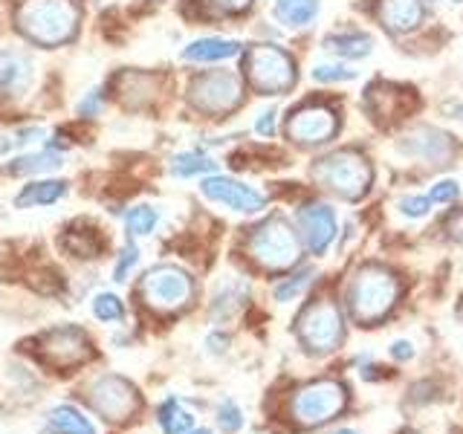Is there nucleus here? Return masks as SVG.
<instances>
[{
	"label": "nucleus",
	"instance_id": "nucleus-29",
	"mask_svg": "<svg viewBox=\"0 0 463 434\" xmlns=\"http://www.w3.org/2000/svg\"><path fill=\"white\" fill-rule=\"evenodd\" d=\"M313 275H316L313 269H298L296 275H289V278H284L281 284H275V289H272L275 301H293L296 296H301L304 289L310 287Z\"/></svg>",
	"mask_w": 463,
	"mask_h": 434
},
{
	"label": "nucleus",
	"instance_id": "nucleus-3",
	"mask_svg": "<svg viewBox=\"0 0 463 434\" xmlns=\"http://www.w3.org/2000/svg\"><path fill=\"white\" fill-rule=\"evenodd\" d=\"M313 177L325 188H330L333 194H339L345 200H359L368 194V188L373 183V168L362 151L342 148L318 159L313 165Z\"/></svg>",
	"mask_w": 463,
	"mask_h": 434
},
{
	"label": "nucleus",
	"instance_id": "nucleus-19",
	"mask_svg": "<svg viewBox=\"0 0 463 434\" xmlns=\"http://www.w3.org/2000/svg\"><path fill=\"white\" fill-rule=\"evenodd\" d=\"M29 79H33V67L24 52H0V93H21L29 87Z\"/></svg>",
	"mask_w": 463,
	"mask_h": 434
},
{
	"label": "nucleus",
	"instance_id": "nucleus-30",
	"mask_svg": "<svg viewBox=\"0 0 463 434\" xmlns=\"http://www.w3.org/2000/svg\"><path fill=\"white\" fill-rule=\"evenodd\" d=\"M359 76V70L347 67V64H316L313 67V79L322 84H342V81H354Z\"/></svg>",
	"mask_w": 463,
	"mask_h": 434
},
{
	"label": "nucleus",
	"instance_id": "nucleus-11",
	"mask_svg": "<svg viewBox=\"0 0 463 434\" xmlns=\"http://www.w3.org/2000/svg\"><path fill=\"white\" fill-rule=\"evenodd\" d=\"M35 344H38L35 347L38 359L55 371L79 368L93 356V344H90V339H87V333L79 327H70V325L47 330Z\"/></svg>",
	"mask_w": 463,
	"mask_h": 434
},
{
	"label": "nucleus",
	"instance_id": "nucleus-33",
	"mask_svg": "<svg viewBox=\"0 0 463 434\" xmlns=\"http://www.w3.org/2000/svg\"><path fill=\"white\" fill-rule=\"evenodd\" d=\"M397 209L417 221V217H426L431 212V197H423V194H409V197H400L397 200Z\"/></svg>",
	"mask_w": 463,
	"mask_h": 434
},
{
	"label": "nucleus",
	"instance_id": "nucleus-6",
	"mask_svg": "<svg viewBox=\"0 0 463 434\" xmlns=\"http://www.w3.org/2000/svg\"><path fill=\"white\" fill-rule=\"evenodd\" d=\"M246 76H250L255 93L279 96L296 87V64L281 47L272 43H258L246 52Z\"/></svg>",
	"mask_w": 463,
	"mask_h": 434
},
{
	"label": "nucleus",
	"instance_id": "nucleus-42",
	"mask_svg": "<svg viewBox=\"0 0 463 434\" xmlns=\"http://www.w3.org/2000/svg\"><path fill=\"white\" fill-rule=\"evenodd\" d=\"M185 434H212V431H206V429H197V431H185Z\"/></svg>",
	"mask_w": 463,
	"mask_h": 434
},
{
	"label": "nucleus",
	"instance_id": "nucleus-35",
	"mask_svg": "<svg viewBox=\"0 0 463 434\" xmlns=\"http://www.w3.org/2000/svg\"><path fill=\"white\" fill-rule=\"evenodd\" d=\"M431 203H455L458 197H460V183L458 180H438L431 185Z\"/></svg>",
	"mask_w": 463,
	"mask_h": 434
},
{
	"label": "nucleus",
	"instance_id": "nucleus-15",
	"mask_svg": "<svg viewBox=\"0 0 463 434\" xmlns=\"http://www.w3.org/2000/svg\"><path fill=\"white\" fill-rule=\"evenodd\" d=\"M298 226L307 250L313 255H325L327 246L336 238V214L325 203H307L298 209Z\"/></svg>",
	"mask_w": 463,
	"mask_h": 434
},
{
	"label": "nucleus",
	"instance_id": "nucleus-16",
	"mask_svg": "<svg viewBox=\"0 0 463 434\" xmlns=\"http://www.w3.org/2000/svg\"><path fill=\"white\" fill-rule=\"evenodd\" d=\"M365 108L368 113L373 116V119H402L405 113H411L417 108V96L411 90H405V87H397V84H373L368 96H365Z\"/></svg>",
	"mask_w": 463,
	"mask_h": 434
},
{
	"label": "nucleus",
	"instance_id": "nucleus-32",
	"mask_svg": "<svg viewBox=\"0 0 463 434\" xmlns=\"http://www.w3.org/2000/svg\"><path fill=\"white\" fill-rule=\"evenodd\" d=\"M217 426L226 434H235L238 429H243V411L232 400H223L221 409H217Z\"/></svg>",
	"mask_w": 463,
	"mask_h": 434
},
{
	"label": "nucleus",
	"instance_id": "nucleus-20",
	"mask_svg": "<svg viewBox=\"0 0 463 434\" xmlns=\"http://www.w3.org/2000/svg\"><path fill=\"white\" fill-rule=\"evenodd\" d=\"M41 434H96V429L90 420L72 409V405H55L50 411L47 429Z\"/></svg>",
	"mask_w": 463,
	"mask_h": 434
},
{
	"label": "nucleus",
	"instance_id": "nucleus-38",
	"mask_svg": "<svg viewBox=\"0 0 463 434\" xmlns=\"http://www.w3.org/2000/svg\"><path fill=\"white\" fill-rule=\"evenodd\" d=\"M99 110H101V90H90V93H87V99L79 105V113L81 116H93Z\"/></svg>",
	"mask_w": 463,
	"mask_h": 434
},
{
	"label": "nucleus",
	"instance_id": "nucleus-21",
	"mask_svg": "<svg viewBox=\"0 0 463 434\" xmlns=\"http://www.w3.org/2000/svg\"><path fill=\"white\" fill-rule=\"evenodd\" d=\"M325 50L339 55V58H368L371 50H373V38L365 35V33H333L325 38Z\"/></svg>",
	"mask_w": 463,
	"mask_h": 434
},
{
	"label": "nucleus",
	"instance_id": "nucleus-43",
	"mask_svg": "<svg viewBox=\"0 0 463 434\" xmlns=\"http://www.w3.org/2000/svg\"><path fill=\"white\" fill-rule=\"evenodd\" d=\"M402 434H414V431H402Z\"/></svg>",
	"mask_w": 463,
	"mask_h": 434
},
{
	"label": "nucleus",
	"instance_id": "nucleus-1",
	"mask_svg": "<svg viewBox=\"0 0 463 434\" xmlns=\"http://www.w3.org/2000/svg\"><path fill=\"white\" fill-rule=\"evenodd\" d=\"M81 9L76 0H24L18 9L21 33L41 47H61L76 35Z\"/></svg>",
	"mask_w": 463,
	"mask_h": 434
},
{
	"label": "nucleus",
	"instance_id": "nucleus-23",
	"mask_svg": "<svg viewBox=\"0 0 463 434\" xmlns=\"http://www.w3.org/2000/svg\"><path fill=\"white\" fill-rule=\"evenodd\" d=\"M318 14V0H275V18L289 29L310 26Z\"/></svg>",
	"mask_w": 463,
	"mask_h": 434
},
{
	"label": "nucleus",
	"instance_id": "nucleus-41",
	"mask_svg": "<svg viewBox=\"0 0 463 434\" xmlns=\"http://www.w3.org/2000/svg\"><path fill=\"white\" fill-rule=\"evenodd\" d=\"M333 434H356L354 429H339V431H333Z\"/></svg>",
	"mask_w": 463,
	"mask_h": 434
},
{
	"label": "nucleus",
	"instance_id": "nucleus-9",
	"mask_svg": "<svg viewBox=\"0 0 463 434\" xmlns=\"http://www.w3.org/2000/svg\"><path fill=\"white\" fill-rule=\"evenodd\" d=\"M296 333L301 344L313 354H330L345 342V322L333 301L318 298L298 316Z\"/></svg>",
	"mask_w": 463,
	"mask_h": 434
},
{
	"label": "nucleus",
	"instance_id": "nucleus-8",
	"mask_svg": "<svg viewBox=\"0 0 463 434\" xmlns=\"http://www.w3.org/2000/svg\"><path fill=\"white\" fill-rule=\"evenodd\" d=\"M241 99H243L241 76L232 70L203 72V76L192 79V84H188V101H192V108L209 116L232 113L241 105Z\"/></svg>",
	"mask_w": 463,
	"mask_h": 434
},
{
	"label": "nucleus",
	"instance_id": "nucleus-25",
	"mask_svg": "<svg viewBox=\"0 0 463 434\" xmlns=\"http://www.w3.org/2000/svg\"><path fill=\"white\" fill-rule=\"evenodd\" d=\"M159 429H163L165 434H185V431H192L194 426V417L188 414L180 400L177 397H168L163 405H159Z\"/></svg>",
	"mask_w": 463,
	"mask_h": 434
},
{
	"label": "nucleus",
	"instance_id": "nucleus-44",
	"mask_svg": "<svg viewBox=\"0 0 463 434\" xmlns=\"http://www.w3.org/2000/svg\"><path fill=\"white\" fill-rule=\"evenodd\" d=\"M455 4H460V0H455Z\"/></svg>",
	"mask_w": 463,
	"mask_h": 434
},
{
	"label": "nucleus",
	"instance_id": "nucleus-10",
	"mask_svg": "<svg viewBox=\"0 0 463 434\" xmlns=\"http://www.w3.org/2000/svg\"><path fill=\"white\" fill-rule=\"evenodd\" d=\"M87 402L96 414H101L110 423H128L134 420L142 409L139 391L130 385L122 376H99V380L87 388Z\"/></svg>",
	"mask_w": 463,
	"mask_h": 434
},
{
	"label": "nucleus",
	"instance_id": "nucleus-34",
	"mask_svg": "<svg viewBox=\"0 0 463 434\" xmlns=\"http://www.w3.org/2000/svg\"><path fill=\"white\" fill-rule=\"evenodd\" d=\"M137 260H139V250H137L134 243H125V246H122V252H119V258H116L113 278H116V281H125V278H128V272L137 267Z\"/></svg>",
	"mask_w": 463,
	"mask_h": 434
},
{
	"label": "nucleus",
	"instance_id": "nucleus-28",
	"mask_svg": "<svg viewBox=\"0 0 463 434\" xmlns=\"http://www.w3.org/2000/svg\"><path fill=\"white\" fill-rule=\"evenodd\" d=\"M156 221H159L156 209L142 203V206H134L125 214V229H128V235L142 238V235H151V231L156 229Z\"/></svg>",
	"mask_w": 463,
	"mask_h": 434
},
{
	"label": "nucleus",
	"instance_id": "nucleus-14",
	"mask_svg": "<svg viewBox=\"0 0 463 434\" xmlns=\"http://www.w3.org/2000/svg\"><path fill=\"white\" fill-rule=\"evenodd\" d=\"M400 154L405 156H414V159H423L429 165H440V163H449L455 154V142L449 134L438 127H417L411 130L409 137H402V142L397 145Z\"/></svg>",
	"mask_w": 463,
	"mask_h": 434
},
{
	"label": "nucleus",
	"instance_id": "nucleus-37",
	"mask_svg": "<svg viewBox=\"0 0 463 434\" xmlns=\"http://www.w3.org/2000/svg\"><path fill=\"white\" fill-rule=\"evenodd\" d=\"M443 229H446V235L452 238V241H463V209L452 212L443 221Z\"/></svg>",
	"mask_w": 463,
	"mask_h": 434
},
{
	"label": "nucleus",
	"instance_id": "nucleus-5",
	"mask_svg": "<svg viewBox=\"0 0 463 434\" xmlns=\"http://www.w3.org/2000/svg\"><path fill=\"white\" fill-rule=\"evenodd\" d=\"M345 405H347V391L339 380H316L301 385L293 394V400H289V417L298 426L313 429L342 414Z\"/></svg>",
	"mask_w": 463,
	"mask_h": 434
},
{
	"label": "nucleus",
	"instance_id": "nucleus-36",
	"mask_svg": "<svg viewBox=\"0 0 463 434\" xmlns=\"http://www.w3.org/2000/svg\"><path fill=\"white\" fill-rule=\"evenodd\" d=\"M275 116H279V110H275V108H267L264 113H258V119H255V134L258 137H272L275 134Z\"/></svg>",
	"mask_w": 463,
	"mask_h": 434
},
{
	"label": "nucleus",
	"instance_id": "nucleus-7",
	"mask_svg": "<svg viewBox=\"0 0 463 434\" xmlns=\"http://www.w3.org/2000/svg\"><path fill=\"white\" fill-rule=\"evenodd\" d=\"M139 296L156 313H174L183 310L194 296L192 275L174 264H159L142 275Z\"/></svg>",
	"mask_w": 463,
	"mask_h": 434
},
{
	"label": "nucleus",
	"instance_id": "nucleus-18",
	"mask_svg": "<svg viewBox=\"0 0 463 434\" xmlns=\"http://www.w3.org/2000/svg\"><path fill=\"white\" fill-rule=\"evenodd\" d=\"M241 52V41H229V38H200L192 41L183 50L185 61L194 64H214V61H226V58H235Z\"/></svg>",
	"mask_w": 463,
	"mask_h": 434
},
{
	"label": "nucleus",
	"instance_id": "nucleus-17",
	"mask_svg": "<svg viewBox=\"0 0 463 434\" xmlns=\"http://www.w3.org/2000/svg\"><path fill=\"white\" fill-rule=\"evenodd\" d=\"M423 0H380L376 4V18L394 35L414 33L423 24Z\"/></svg>",
	"mask_w": 463,
	"mask_h": 434
},
{
	"label": "nucleus",
	"instance_id": "nucleus-27",
	"mask_svg": "<svg viewBox=\"0 0 463 434\" xmlns=\"http://www.w3.org/2000/svg\"><path fill=\"white\" fill-rule=\"evenodd\" d=\"M212 171H217V163L200 151H183L177 156H171L174 177H197V174H212Z\"/></svg>",
	"mask_w": 463,
	"mask_h": 434
},
{
	"label": "nucleus",
	"instance_id": "nucleus-24",
	"mask_svg": "<svg viewBox=\"0 0 463 434\" xmlns=\"http://www.w3.org/2000/svg\"><path fill=\"white\" fill-rule=\"evenodd\" d=\"M64 156L52 151V148H43V151H35V154H24L18 159H12L9 163V174H47V171H55L61 168Z\"/></svg>",
	"mask_w": 463,
	"mask_h": 434
},
{
	"label": "nucleus",
	"instance_id": "nucleus-2",
	"mask_svg": "<svg viewBox=\"0 0 463 434\" xmlns=\"http://www.w3.org/2000/svg\"><path fill=\"white\" fill-rule=\"evenodd\" d=\"M400 296V281L397 275L380 267L368 264L356 269V275L347 284V310H351L356 325H373L391 313Z\"/></svg>",
	"mask_w": 463,
	"mask_h": 434
},
{
	"label": "nucleus",
	"instance_id": "nucleus-40",
	"mask_svg": "<svg viewBox=\"0 0 463 434\" xmlns=\"http://www.w3.org/2000/svg\"><path fill=\"white\" fill-rule=\"evenodd\" d=\"M391 356H394L397 362H409V359H414V344L400 339V342L391 344Z\"/></svg>",
	"mask_w": 463,
	"mask_h": 434
},
{
	"label": "nucleus",
	"instance_id": "nucleus-4",
	"mask_svg": "<svg viewBox=\"0 0 463 434\" xmlns=\"http://www.w3.org/2000/svg\"><path fill=\"white\" fill-rule=\"evenodd\" d=\"M246 252L260 269L281 272L298 264L301 241L284 217H267L264 223L252 229L250 241H246Z\"/></svg>",
	"mask_w": 463,
	"mask_h": 434
},
{
	"label": "nucleus",
	"instance_id": "nucleus-39",
	"mask_svg": "<svg viewBox=\"0 0 463 434\" xmlns=\"http://www.w3.org/2000/svg\"><path fill=\"white\" fill-rule=\"evenodd\" d=\"M212 4L221 9V12H229V14H238V12H246L252 6V0H212Z\"/></svg>",
	"mask_w": 463,
	"mask_h": 434
},
{
	"label": "nucleus",
	"instance_id": "nucleus-31",
	"mask_svg": "<svg viewBox=\"0 0 463 434\" xmlns=\"http://www.w3.org/2000/svg\"><path fill=\"white\" fill-rule=\"evenodd\" d=\"M93 316L99 322H119L125 316V307H122V298H116L113 293H101L93 298Z\"/></svg>",
	"mask_w": 463,
	"mask_h": 434
},
{
	"label": "nucleus",
	"instance_id": "nucleus-22",
	"mask_svg": "<svg viewBox=\"0 0 463 434\" xmlns=\"http://www.w3.org/2000/svg\"><path fill=\"white\" fill-rule=\"evenodd\" d=\"M67 194V183L64 180H38L29 183L24 192L14 197V206L29 209V206H50V203L61 200Z\"/></svg>",
	"mask_w": 463,
	"mask_h": 434
},
{
	"label": "nucleus",
	"instance_id": "nucleus-12",
	"mask_svg": "<svg viewBox=\"0 0 463 434\" xmlns=\"http://www.w3.org/2000/svg\"><path fill=\"white\" fill-rule=\"evenodd\" d=\"M284 130H287V139H293L296 145H322L330 137H336L339 113L330 105H322V101L301 105L289 113Z\"/></svg>",
	"mask_w": 463,
	"mask_h": 434
},
{
	"label": "nucleus",
	"instance_id": "nucleus-26",
	"mask_svg": "<svg viewBox=\"0 0 463 434\" xmlns=\"http://www.w3.org/2000/svg\"><path fill=\"white\" fill-rule=\"evenodd\" d=\"M151 84H156L154 76H142V72H128L119 79V99H125L130 108H142L148 105L151 99Z\"/></svg>",
	"mask_w": 463,
	"mask_h": 434
},
{
	"label": "nucleus",
	"instance_id": "nucleus-13",
	"mask_svg": "<svg viewBox=\"0 0 463 434\" xmlns=\"http://www.w3.org/2000/svg\"><path fill=\"white\" fill-rule=\"evenodd\" d=\"M200 192L206 200L221 203V206L241 212V214H255L267 206V197L258 192V188L238 183L232 177H206L200 185Z\"/></svg>",
	"mask_w": 463,
	"mask_h": 434
}]
</instances>
